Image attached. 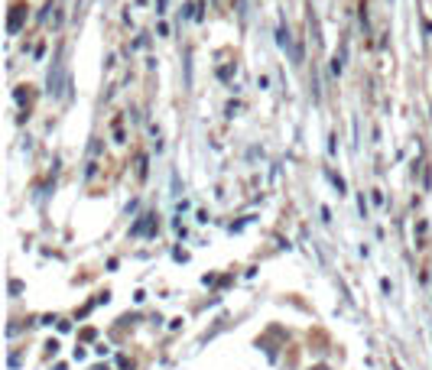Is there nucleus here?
<instances>
[{"mask_svg":"<svg viewBox=\"0 0 432 370\" xmlns=\"http://www.w3.org/2000/svg\"><path fill=\"white\" fill-rule=\"evenodd\" d=\"M345 56H348V52H345V46H341V52L332 59V72H335V75H341V72H345Z\"/></svg>","mask_w":432,"mask_h":370,"instance_id":"nucleus-5","label":"nucleus"},{"mask_svg":"<svg viewBox=\"0 0 432 370\" xmlns=\"http://www.w3.org/2000/svg\"><path fill=\"white\" fill-rule=\"evenodd\" d=\"M153 231H156V215H143V218L131 228V234L133 238H143V234H153Z\"/></svg>","mask_w":432,"mask_h":370,"instance_id":"nucleus-4","label":"nucleus"},{"mask_svg":"<svg viewBox=\"0 0 432 370\" xmlns=\"http://www.w3.org/2000/svg\"><path fill=\"white\" fill-rule=\"evenodd\" d=\"M137 176H140V179H147V156H140V160H137Z\"/></svg>","mask_w":432,"mask_h":370,"instance_id":"nucleus-6","label":"nucleus"},{"mask_svg":"<svg viewBox=\"0 0 432 370\" xmlns=\"http://www.w3.org/2000/svg\"><path fill=\"white\" fill-rule=\"evenodd\" d=\"M23 20H27V7H23V3H13V7H10V20H7V33H10V36H13V33H20Z\"/></svg>","mask_w":432,"mask_h":370,"instance_id":"nucleus-3","label":"nucleus"},{"mask_svg":"<svg viewBox=\"0 0 432 370\" xmlns=\"http://www.w3.org/2000/svg\"><path fill=\"white\" fill-rule=\"evenodd\" d=\"M156 13H166V0H160V3H156Z\"/></svg>","mask_w":432,"mask_h":370,"instance_id":"nucleus-9","label":"nucleus"},{"mask_svg":"<svg viewBox=\"0 0 432 370\" xmlns=\"http://www.w3.org/2000/svg\"><path fill=\"white\" fill-rule=\"evenodd\" d=\"M62 88H66V65H62V59H56V62H52V68H49L46 91L52 98H59V95H62Z\"/></svg>","mask_w":432,"mask_h":370,"instance_id":"nucleus-1","label":"nucleus"},{"mask_svg":"<svg viewBox=\"0 0 432 370\" xmlns=\"http://www.w3.org/2000/svg\"><path fill=\"white\" fill-rule=\"evenodd\" d=\"M276 46L286 49L292 62H302V46H299V43H292V33L286 26H276Z\"/></svg>","mask_w":432,"mask_h":370,"instance_id":"nucleus-2","label":"nucleus"},{"mask_svg":"<svg viewBox=\"0 0 432 370\" xmlns=\"http://www.w3.org/2000/svg\"><path fill=\"white\" fill-rule=\"evenodd\" d=\"M335 140H338V137L332 133V137H329V153H332V156H335V150H338V143H335Z\"/></svg>","mask_w":432,"mask_h":370,"instance_id":"nucleus-8","label":"nucleus"},{"mask_svg":"<svg viewBox=\"0 0 432 370\" xmlns=\"http://www.w3.org/2000/svg\"><path fill=\"white\" fill-rule=\"evenodd\" d=\"M52 10H56V7H52V3H46V7L39 10V20H43V23H46V20H49V13H52Z\"/></svg>","mask_w":432,"mask_h":370,"instance_id":"nucleus-7","label":"nucleus"}]
</instances>
